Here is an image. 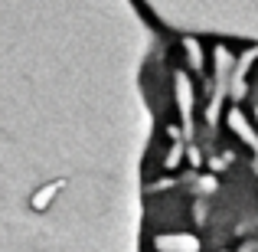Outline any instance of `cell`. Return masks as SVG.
Listing matches in <instances>:
<instances>
[{"mask_svg": "<svg viewBox=\"0 0 258 252\" xmlns=\"http://www.w3.org/2000/svg\"><path fill=\"white\" fill-rule=\"evenodd\" d=\"M141 46H79L0 20V252H134Z\"/></svg>", "mask_w": 258, "mask_h": 252, "instance_id": "cell-1", "label": "cell"}]
</instances>
